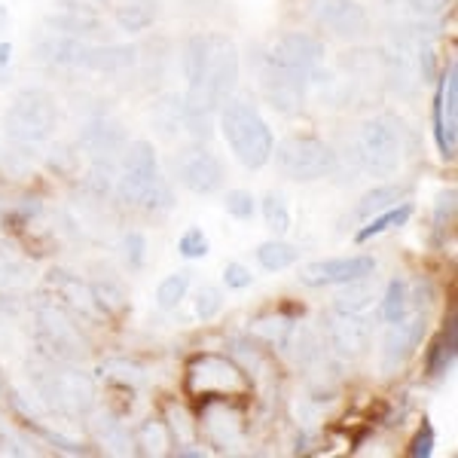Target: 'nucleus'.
<instances>
[{"instance_id":"nucleus-41","label":"nucleus","mask_w":458,"mask_h":458,"mask_svg":"<svg viewBox=\"0 0 458 458\" xmlns=\"http://www.w3.org/2000/svg\"><path fill=\"white\" fill-rule=\"evenodd\" d=\"M453 217H455V190H446V193L437 199V208H434V233H437V242L446 235V229L453 226Z\"/></svg>"},{"instance_id":"nucleus-28","label":"nucleus","mask_w":458,"mask_h":458,"mask_svg":"<svg viewBox=\"0 0 458 458\" xmlns=\"http://www.w3.org/2000/svg\"><path fill=\"white\" fill-rule=\"evenodd\" d=\"M410 217H412V205H410V202L391 205V208L379 211V214H373V217L367 220V226H360L358 233H354V242H358V245H364V242H370V239H376V235L388 233V229L403 226Z\"/></svg>"},{"instance_id":"nucleus-30","label":"nucleus","mask_w":458,"mask_h":458,"mask_svg":"<svg viewBox=\"0 0 458 458\" xmlns=\"http://www.w3.org/2000/svg\"><path fill=\"white\" fill-rule=\"evenodd\" d=\"M297 260H300V250L293 245H287V242L272 239V242H263V245L257 248V263H260L266 272H282Z\"/></svg>"},{"instance_id":"nucleus-14","label":"nucleus","mask_w":458,"mask_h":458,"mask_svg":"<svg viewBox=\"0 0 458 458\" xmlns=\"http://www.w3.org/2000/svg\"><path fill=\"white\" fill-rule=\"evenodd\" d=\"M327 49H324L321 40H315L312 34H284L278 37L276 43L269 47V55L266 62L276 64V68H284V71H297V73H309L312 77L318 64L324 62Z\"/></svg>"},{"instance_id":"nucleus-50","label":"nucleus","mask_w":458,"mask_h":458,"mask_svg":"<svg viewBox=\"0 0 458 458\" xmlns=\"http://www.w3.org/2000/svg\"><path fill=\"white\" fill-rule=\"evenodd\" d=\"M406 4H410L419 16H437V13H443L449 6V0H406Z\"/></svg>"},{"instance_id":"nucleus-6","label":"nucleus","mask_w":458,"mask_h":458,"mask_svg":"<svg viewBox=\"0 0 458 458\" xmlns=\"http://www.w3.org/2000/svg\"><path fill=\"white\" fill-rule=\"evenodd\" d=\"M272 157L276 165L287 181H318V177H327L336 168V153L330 150L321 138L312 135H291L284 138L278 147H272Z\"/></svg>"},{"instance_id":"nucleus-51","label":"nucleus","mask_w":458,"mask_h":458,"mask_svg":"<svg viewBox=\"0 0 458 458\" xmlns=\"http://www.w3.org/2000/svg\"><path fill=\"white\" fill-rule=\"evenodd\" d=\"M10 58H13V43L6 40V43H0V73L6 71V64H10Z\"/></svg>"},{"instance_id":"nucleus-39","label":"nucleus","mask_w":458,"mask_h":458,"mask_svg":"<svg viewBox=\"0 0 458 458\" xmlns=\"http://www.w3.org/2000/svg\"><path fill=\"white\" fill-rule=\"evenodd\" d=\"M220 309H224V293H220V287L214 284H202L196 291V315L202 318V321H214V318L220 315Z\"/></svg>"},{"instance_id":"nucleus-8","label":"nucleus","mask_w":458,"mask_h":458,"mask_svg":"<svg viewBox=\"0 0 458 458\" xmlns=\"http://www.w3.org/2000/svg\"><path fill=\"white\" fill-rule=\"evenodd\" d=\"M37 343L55 364H77L89 354V343L80 334V327L55 302L37 306Z\"/></svg>"},{"instance_id":"nucleus-29","label":"nucleus","mask_w":458,"mask_h":458,"mask_svg":"<svg viewBox=\"0 0 458 458\" xmlns=\"http://www.w3.org/2000/svg\"><path fill=\"white\" fill-rule=\"evenodd\" d=\"M455 364V318H449L446 330L434 339V345L428 349L425 370L428 376H443L446 370H453Z\"/></svg>"},{"instance_id":"nucleus-21","label":"nucleus","mask_w":458,"mask_h":458,"mask_svg":"<svg viewBox=\"0 0 458 458\" xmlns=\"http://www.w3.org/2000/svg\"><path fill=\"white\" fill-rule=\"evenodd\" d=\"M80 144H83L89 153H95L98 159H110L125 144V135H123L120 123L95 120V123H89L86 129H83V135H80Z\"/></svg>"},{"instance_id":"nucleus-2","label":"nucleus","mask_w":458,"mask_h":458,"mask_svg":"<svg viewBox=\"0 0 458 458\" xmlns=\"http://www.w3.org/2000/svg\"><path fill=\"white\" fill-rule=\"evenodd\" d=\"M220 129H224L229 150L245 168H263L272 159L276 138H272V129L266 125L260 110L248 98H226L220 105Z\"/></svg>"},{"instance_id":"nucleus-11","label":"nucleus","mask_w":458,"mask_h":458,"mask_svg":"<svg viewBox=\"0 0 458 458\" xmlns=\"http://www.w3.org/2000/svg\"><path fill=\"white\" fill-rule=\"evenodd\" d=\"M174 172H177V181L196 196H211L224 187V162H220L208 147L196 144V147H187V150L177 153L174 159Z\"/></svg>"},{"instance_id":"nucleus-54","label":"nucleus","mask_w":458,"mask_h":458,"mask_svg":"<svg viewBox=\"0 0 458 458\" xmlns=\"http://www.w3.org/2000/svg\"><path fill=\"white\" fill-rule=\"evenodd\" d=\"M0 394H4V376H0Z\"/></svg>"},{"instance_id":"nucleus-34","label":"nucleus","mask_w":458,"mask_h":458,"mask_svg":"<svg viewBox=\"0 0 458 458\" xmlns=\"http://www.w3.org/2000/svg\"><path fill=\"white\" fill-rule=\"evenodd\" d=\"M168 428L165 422H144L141 428H138V446H141V453L147 455H162L165 453V446H168Z\"/></svg>"},{"instance_id":"nucleus-33","label":"nucleus","mask_w":458,"mask_h":458,"mask_svg":"<svg viewBox=\"0 0 458 458\" xmlns=\"http://www.w3.org/2000/svg\"><path fill=\"white\" fill-rule=\"evenodd\" d=\"M406 309H410V291H406V282L403 278H391L386 300H382V318H386L388 324H394L406 315Z\"/></svg>"},{"instance_id":"nucleus-18","label":"nucleus","mask_w":458,"mask_h":458,"mask_svg":"<svg viewBox=\"0 0 458 458\" xmlns=\"http://www.w3.org/2000/svg\"><path fill=\"white\" fill-rule=\"evenodd\" d=\"M47 284H49V291H53L68 309H73L77 315L89 318V321L105 318V309H101L98 300H95L92 284H86L80 276H71V272H64V269H49Z\"/></svg>"},{"instance_id":"nucleus-36","label":"nucleus","mask_w":458,"mask_h":458,"mask_svg":"<svg viewBox=\"0 0 458 458\" xmlns=\"http://www.w3.org/2000/svg\"><path fill=\"white\" fill-rule=\"evenodd\" d=\"M101 373L110 376V379H116V382H123V386H131V388H141L144 386V370L138 364H129V360H123V358H110L101 364Z\"/></svg>"},{"instance_id":"nucleus-4","label":"nucleus","mask_w":458,"mask_h":458,"mask_svg":"<svg viewBox=\"0 0 458 458\" xmlns=\"http://www.w3.org/2000/svg\"><path fill=\"white\" fill-rule=\"evenodd\" d=\"M58 125V110L49 92L43 89H25L16 95V101L10 105L4 116V131L10 141L16 144H43L47 138H53Z\"/></svg>"},{"instance_id":"nucleus-37","label":"nucleus","mask_w":458,"mask_h":458,"mask_svg":"<svg viewBox=\"0 0 458 458\" xmlns=\"http://www.w3.org/2000/svg\"><path fill=\"white\" fill-rule=\"evenodd\" d=\"M263 220L276 235H284L287 229H291V214H287V205L282 196L269 193L263 199Z\"/></svg>"},{"instance_id":"nucleus-45","label":"nucleus","mask_w":458,"mask_h":458,"mask_svg":"<svg viewBox=\"0 0 458 458\" xmlns=\"http://www.w3.org/2000/svg\"><path fill=\"white\" fill-rule=\"evenodd\" d=\"M434 443H437V437H434V428L425 419L422 428H419V434L412 437L410 449H406V455H410V458H431L434 455Z\"/></svg>"},{"instance_id":"nucleus-5","label":"nucleus","mask_w":458,"mask_h":458,"mask_svg":"<svg viewBox=\"0 0 458 458\" xmlns=\"http://www.w3.org/2000/svg\"><path fill=\"white\" fill-rule=\"evenodd\" d=\"M401 125L391 116H373L358 129L354 138V157L360 168L373 177H391L401 168Z\"/></svg>"},{"instance_id":"nucleus-47","label":"nucleus","mask_w":458,"mask_h":458,"mask_svg":"<svg viewBox=\"0 0 458 458\" xmlns=\"http://www.w3.org/2000/svg\"><path fill=\"white\" fill-rule=\"evenodd\" d=\"M172 202H174V199H172V190H168V183L159 177V181L150 187V193L144 196V202H141V205H144L147 211H168V208H172Z\"/></svg>"},{"instance_id":"nucleus-20","label":"nucleus","mask_w":458,"mask_h":458,"mask_svg":"<svg viewBox=\"0 0 458 458\" xmlns=\"http://www.w3.org/2000/svg\"><path fill=\"white\" fill-rule=\"evenodd\" d=\"M89 49H92V43L80 40V37L49 34L47 40H40L37 53H40V58H47L49 64H58V68H83L86 71Z\"/></svg>"},{"instance_id":"nucleus-7","label":"nucleus","mask_w":458,"mask_h":458,"mask_svg":"<svg viewBox=\"0 0 458 458\" xmlns=\"http://www.w3.org/2000/svg\"><path fill=\"white\" fill-rule=\"evenodd\" d=\"M40 397L62 416H86L95 406V382L73 367H49L34 376Z\"/></svg>"},{"instance_id":"nucleus-53","label":"nucleus","mask_w":458,"mask_h":458,"mask_svg":"<svg viewBox=\"0 0 458 458\" xmlns=\"http://www.w3.org/2000/svg\"><path fill=\"white\" fill-rule=\"evenodd\" d=\"M0 309H10V302H4V297H0Z\"/></svg>"},{"instance_id":"nucleus-23","label":"nucleus","mask_w":458,"mask_h":458,"mask_svg":"<svg viewBox=\"0 0 458 458\" xmlns=\"http://www.w3.org/2000/svg\"><path fill=\"white\" fill-rule=\"evenodd\" d=\"M135 62H138V49L135 47H120V43H107V47H92V49H89L86 71L116 73V71L131 68Z\"/></svg>"},{"instance_id":"nucleus-35","label":"nucleus","mask_w":458,"mask_h":458,"mask_svg":"<svg viewBox=\"0 0 458 458\" xmlns=\"http://www.w3.org/2000/svg\"><path fill=\"white\" fill-rule=\"evenodd\" d=\"M153 123H157L165 135H172L177 125L183 123V98H177V95H165V98L153 107Z\"/></svg>"},{"instance_id":"nucleus-49","label":"nucleus","mask_w":458,"mask_h":458,"mask_svg":"<svg viewBox=\"0 0 458 458\" xmlns=\"http://www.w3.org/2000/svg\"><path fill=\"white\" fill-rule=\"evenodd\" d=\"M92 291H95V300H98V306L105 309V315L107 312H116V309H123L125 306V297L120 291H116L114 284H92Z\"/></svg>"},{"instance_id":"nucleus-10","label":"nucleus","mask_w":458,"mask_h":458,"mask_svg":"<svg viewBox=\"0 0 458 458\" xmlns=\"http://www.w3.org/2000/svg\"><path fill=\"white\" fill-rule=\"evenodd\" d=\"M434 138L446 162H455L458 153V64L449 62L434 92Z\"/></svg>"},{"instance_id":"nucleus-27","label":"nucleus","mask_w":458,"mask_h":458,"mask_svg":"<svg viewBox=\"0 0 458 458\" xmlns=\"http://www.w3.org/2000/svg\"><path fill=\"white\" fill-rule=\"evenodd\" d=\"M116 25L125 34H141L157 21V0H125L114 13Z\"/></svg>"},{"instance_id":"nucleus-32","label":"nucleus","mask_w":458,"mask_h":458,"mask_svg":"<svg viewBox=\"0 0 458 458\" xmlns=\"http://www.w3.org/2000/svg\"><path fill=\"white\" fill-rule=\"evenodd\" d=\"M187 291H190V272H172V276H165L157 287L159 309L172 312V309L181 306V300L187 297Z\"/></svg>"},{"instance_id":"nucleus-38","label":"nucleus","mask_w":458,"mask_h":458,"mask_svg":"<svg viewBox=\"0 0 458 458\" xmlns=\"http://www.w3.org/2000/svg\"><path fill=\"white\" fill-rule=\"evenodd\" d=\"M208 235L202 233L199 226H190L187 233L177 239V254L187 257V260H202V257H208Z\"/></svg>"},{"instance_id":"nucleus-24","label":"nucleus","mask_w":458,"mask_h":458,"mask_svg":"<svg viewBox=\"0 0 458 458\" xmlns=\"http://www.w3.org/2000/svg\"><path fill=\"white\" fill-rule=\"evenodd\" d=\"M410 196V187H403V183H382V187H373L370 193L360 196V202L354 205V220H370L373 214L391 208V205L403 202V199Z\"/></svg>"},{"instance_id":"nucleus-13","label":"nucleus","mask_w":458,"mask_h":458,"mask_svg":"<svg viewBox=\"0 0 458 458\" xmlns=\"http://www.w3.org/2000/svg\"><path fill=\"white\" fill-rule=\"evenodd\" d=\"M376 272V260L370 254L354 257H330V260H315L300 269V282L306 287H336L349 284L354 278H364Z\"/></svg>"},{"instance_id":"nucleus-12","label":"nucleus","mask_w":458,"mask_h":458,"mask_svg":"<svg viewBox=\"0 0 458 458\" xmlns=\"http://www.w3.org/2000/svg\"><path fill=\"white\" fill-rule=\"evenodd\" d=\"M324 336H327V345L334 349L336 358L343 360H354L360 354H367L373 339V327L367 318L360 315H349V312H330L324 318Z\"/></svg>"},{"instance_id":"nucleus-1","label":"nucleus","mask_w":458,"mask_h":458,"mask_svg":"<svg viewBox=\"0 0 458 458\" xmlns=\"http://www.w3.org/2000/svg\"><path fill=\"white\" fill-rule=\"evenodd\" d=\"M183 73L190 80L183 110L214 116L239 86V49L226 34H196L183 49Z\"/></svg>"},{"instance_id":"nucleus-22","label":"nucleus","mask_w":458,"mask_h":458,"mask_svg":"<svg viewBox=\"0 0 458 458\" xmlns=\"http://www.w3.org/2000/svg\"><path fill=\"white\" fill-rule=\"evenodd\" d=\"M47 28H53V34L80 37V40H92V37H101L107 31L105 21L89 10H68L58 13V16H47Z\"/></svg>"},{"instance_id":"nucleus-9","label":"nucleus","mask_w":458,"mask_h":458,"mask_svg":"<svg viewBox=\"0 0 458 458\" xmlns=\"http://www.w3.org/2000/svg\"><path fill=\"white\" fill-rule=\"evenodd\" d=\"M157 181H159L157 150H153L150 141L138 138V141L125 147L123 174H116V193H120L125 205H141Z\"/></svg>"},{"instance_id":"nucleus-43","label":"nucleus","mask_w":458,"mask_h":458,"mask_svg":"<svg viewBox=\"0 0 458 458\" xmlns=\"http://www.w3.org/2000/svg\"><path fill=\"white\" fill-rule=\"evenodd\" d=\"M92 428H95V434H98V440L105 443V446H120V449H125V431H123V425L116 422V419H110V416H98L92 422Z\"/></svg>"},{"instance_id":"nucleus-19","label":"nucleus","mask_w":458,"mask_h":458,"mask_svg":"<svg viewBox=\"0 0 458 458\" xmlns=\"http://www.w3.org/2000/svg\"><path fill=\"white\" fill-rule=\"evenodd\" d=\"M199 419H202L208 437L217 446H233L235 440H242V416L226 403V397H214V401L199 403Z\"/></svg>"},{"instance_id":"nucleus-16","label":"nucleus","mask_w":458,"mask_h":458,"mask_svg":"<svg viewBox=\"0 0 458 458\" xmlns=\"http://www.w3.org/2000/svg\"><path fill=\"white\" fill-rule=\"evenodd\" d=\"M309 6H312V16L324 28H330L336 37H345V40H358L370 28L367 10L358 0H312Z\"/></svg>"},{"instance_id":"nucleus-52","label":"nucleus","mask_w":458,"mask_h":458,"mask_svg":"<svg viewBox=\"0 0 458 458\" xmlns=\"http://www.w3.org/2000/svg\"><path fill=\"white\" fill-rule=\"evenodd\" d=\"M4 21H6V10L0 6V28H4Z\"/></svg>"},{"instance_id":"nucleus-48","label":"nucleus","mask_w":458,"mask_h":458,"mask_svg":"<svg viewBox=\"0 0 458 458\" xmlns=\"http://www.w3.org/2000/svg\"><path fill=\"white\" fill-rule=\"evenodd\" d=\"M224 282H226V287H233V291H245V287L254 284V276H250L248 266L233 260V263L224 266Z\"/></svg>"},{"instance_id":"nucleus-44","label":"nucleus","mask_w":458,"mask_h":458,"mask_svg":"<svg viewBox=\"0 0 458 458\" xmlns=\"http://www.w3.org/2000/svg\"><path fill=\"white\" fill-rule=\"evenodd\" d=\"M168 434H174L177 437V443H190L196 437V428H193V422L187 419V412L181 410V406H172L168 410Z\"/></svg>"},{"instance_id":"nucleus-17","label":"nucleus","mask_w":458,"mask_h":458,"mask_svg":"<svg viewBox=\"0 0 458 458\" xmlns=\"http://www.w3.org/2000/svg\"><path fill=\"white\" fill-rule=\"evenodd\" d=\"M306 86H309V73L284 71V68H276V64L266 62L263 95L278 114H284V116L297 114L302 107V101H306Z\"/></svg>"},{"instance_id":"nucleus-46","label":"nucleus","mask_w":458,"mask_h":458,"mask_svg":"<svg viewBox=\"0 0 458 458\" xmlns=\"http://www.w3.org/2000/svg\"><path fill=\"white\" fill-rule=\"evenodd\" d=\"M123 248H125V260H129L131 269H141L144 266V257H147V239H144V233H129L123 239Z\"/></svg>"},{"instance_id":"nucleus-31","label":"nucleus","mask_w":458,"mask_h":458,"mask_svg":"<svg viewBox=\"0 0 458 458\" xmlns=\"http://www.w3.org/2000/svg\"><path fill=\"white\" fill-rule=\"evenodd\" d=\"M250 334L266 339L269 345H278V349H287L291 343V334H293V321L284 315H269V318H257L250 324Z\"/></svg>"},{"instance_id":"nucleus-40","label":"nucleus","mask_w":458,"mask_h":458,"mask_svg":"<svg viewBox=\"0 0 458 458\" xmlns=\"http://www.w3.org/2000/svg\"><path fill=\"white\" fill-rule=\"evenodd\" d=\"M224 205H226V214H233L235 220H250L257 211V202L248 190H229Z\"/></svg>"},{"instance_id":"nucleus-42","label":"nucleus","mask_w":458,"mask_h":458,"mask_svg":"<svg viewBox=\"0 0 458 458\" xmlns=\"http://www.w3.org/2000/svg\"><path fill=\"white\" fill-rule=\"evenodd\" d=\"M114 183H116L114 162H110V159H98V162L92 165V172H89V187H92L98 196H107Z\"/></svg>"},{"instance_id":"nucleus-26","label":"nucleus","mask_w":458,"mask_h":458,"mask_svg":"<svg viewBox=\"0 0 458 458\" xmlns=\"http://www.w3.org/2000/svg\"><path fill=\"white\" fill-rule=\"evenodd\" d=\"M343 291L334 297V309L336 312H349V315H360L364 309L373 306L376 300V278L364 276V278H354L349 284H339Z\"/></svg>"},{"instance_id":"nucleus-25","label":"nucleus","mask_w":458,"mask_h":458,"mask_svg":"<svg viewBox=\"0 0 458 458\" xmlns=\"http://www.w3.org/2000/svg\"><path fill=\"white\" fill-rule=\"evenodd\" d=\"M34 269L31 263H25L13 248L0 245V293H16L31 287Z\"/></svg>"},{"instance_id":"nucleus-15","label":"nucleus","mask_w":458,"mask_h":458,"mask_svg":"<svg viewBox=\"0 0 458 458\" xmlns=\"http://www.w3.org/2000/svg\"><path fill=\"white\" fill-rule=\"evenodd\" d=\"M428 330V318L425 312L412 315V318H401L388 327L386 339H382V370L386 373H397L401 367L410 360V354L419 349Z\"/></svg>"},{"instance_id":"nucleus-3","label":"nucleus","mask_w":458,"mask_h":458,"mask_svg":"<svg viewBox=\"0 0 458 458\" xmlns=\"http://www.w3.org/2000/svg\"><path fill=\"white\" fill-rule=\"evenodd\" d=\"M183 388H187L190 397L202 401H214V397H226V401H235V397H248L250 394V379L248 370L239 367L233 358L226 354H196L187 364V376H183Z\"/></svg>"}]
</instances>
